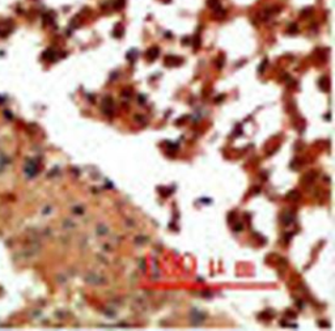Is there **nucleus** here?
I'll return each mask as SVG.
<instances>
[{"instance_id": "f257e3e1", "label": "nucleus", "mask_w": 335, "mask_h": 331, "mask_svg": "<svg viewBox=\"0 0 335 331\" xmlns=\"http://www.w3.org/2000/svg\"><path fill=\"white\" fill-rule=\"evenodd\" d=\"M123 5H125V0H117L115 4H114V8L115 9H122Z\"/></svg>"}, {"instance_id": "f03ea898", "label": "nucleus", "mask_w": 335, "mask_h": 331, "mask_svg": "<svg viewBox=\"0 0 335 331\" xmlns=\"http://www.w3.org/2000/svg\"><path fill=\"white\" fill-rule=\"evenodd\" d=\"M208 5L216 8V7H219V3H217V0H208Z\"/></svg>"}]
</instances>
